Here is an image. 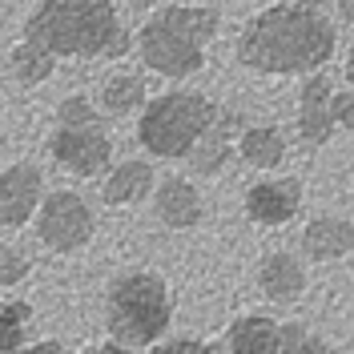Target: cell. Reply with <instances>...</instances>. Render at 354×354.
I'll list each match as a JSON object with an SVG mask.
<instances>
[{"label": "cell", "mask_w": 354, "mask_h": 354, "mask_svg": "<svg viewBox=\"0 0 354 354\" xmlns=\"http://www.w3.org/2000/svg\"><path fill=\"white\" fill-rule=\"evenodd\" d=\"M334 24L306 4H274L258 12L238 37V61L266 77L318 73L334 57Z\"/></svg>", "instance_id": "obj_1"}, {"label": "cell", "mask_w": 354, "mask_h": 354, "mask_svg": "<svg viewBox=\"0 0 354 354\" xmlns=\"http://www.w3.org/2000/svg\"><path fill=\"white\" fill-rule=\"evenodd\" d=\"M24 37L53 57L81 61H117L133 44L117 21L113 0H37L24 21Z\"/></svg>", "instance_id": "obj_2"}, {"label": "cell", "mask_w": 354, "mask_h": 354, "mask_svg": "<svg viewBox=\"0 0 354 354\" xmlns=\"http://www.w3.org/2000/svg\"><path fill=\"white\" fill-rule=\"evenodd\" d=\"M177 318V294L174 282L149 270V266H129L113 274L105 286V334L121 346L149 351L161 338H169V326Z\"/></svg>", "instance_id": "obj_3"}, {"label": "cell", "mask_w": 354, "mask_h": 354, "mask_svg": "<svg viewBox=\"0 0 354 354\" xmlns=\"http://www.w3.org/2000/svg\"><path fill=\"white\" fill-rule=\"evenodd\" d=\"M218 8L209 4H165L157 8L137 32L141 65L153 68L157 77H194L205 65V44L218 37Z\"/></svg>", "instance_id": "obj_4"}, {"label": "cell", "mask_w": 354, "mask_h": 354, "mask_svg": "<svg viewBox=\"0 0 354 354\" xmlns=\"http://www.w3.org/2000/svg\"><path fill=\"white\" fill-rule=\"evenodd\" d=\"M218 101L194 88H169L161 97H149L137 113V141L157 161H185V153L201 141V133L214 125Z\"/></svg>", "instance_id": "obj_5"}, {"label": "cell", "mask_w": 354, "mask_h": 354, "mask_svg": "<svg viewBox=\"0 0 354 354\" xmlns=\"http://www.w3.org/2000/svg\"><path fill=\"white\" fill-rule=\"evenodd\" d=\"M32 234H37V242L48 254L73 258V254L88 250L93 238H97V209H93V201L81 189L57 185V189L44 194L41 209L32 218Z\"/></svg>", "instance_id": "obj_6"}, {"label": "cell", "mask_w": 354, "mask_h": 354, "mask_svg": "<svg viewBox=\"0 0 354 354\" xmlns=\"http://www.w3.org/2000/svg\"><path fill=\"white\" fill-rule=\"evenodd\" d=\"M48 157L68 177L93 181L113 165V137L101 121L97 125H57L48 137Z\"/></svg>", "instance_id": "obj_7"}, {"label": "cell", "mask_w": 354, "mask_h": 354, "mask_svg": "<svg viewBox=\"0 0 354 354\" xmlns=\"http://www.w3.org/2000/svg\"><path fill=\"white\" fill-rule=\"evenodd\" d=\"M306 201V185L294 174H262L258 181H250L242 194V214L250 225L258 230H282L302 214Z\"/></svg>", "instance_id": "obj_8"}, {"label": "cell", "mask_w": 354, "mask_h": 354, "mask_svg": "<svg viewBox=\"0 0 354 354\" xmlns=\"http://www.w3.org/2000/svg\"><path fill=\"white\" fill-rule=\"evenodd\" d=\"M48 181L37 161H8L0 169V230H24L41 209Z\"/></svg>", "instance_id": "obj_9"}, {"label": "cell", "mask_w": 354, "mask_h": 354, "mask_svg": "<svg viewBox=\"0 0 354 354\" xmlns=\"http://www.w3.org/2000/svg\"><path fill=\"white\" fill-rule=\"evenodd\" d=\"M334 85L330 77L318 68V73H306V81L298 88V109H294V137L302 149H326L334 141V109H330Z\"/></svg>", "instance_id": "obj_10"}, {"label": "cell", "mask_w": 354, "mask_h": 354, "mask_svg": "<svg viewBox=\"0 0 354 354\" xmlns=\"http://www.w3.org/2000/svg\"><path fill=\"white\" fill-rule=\"evenodd\" d=\"M242 113L230 109V105H218V117H214V125L201 133V141L185 153V169L189 177H198V181H209V177H221L225 174V165L238 157V133H242Z\"/></svg>", "instance_id": "obj_11"}, {"label": "cell", "mask_w": 354, "mask_h": 354, "mask_svg": "<svg viewBox=\"0 0 354 354\" xmlns=\"http://www.w3.org/2000/svg\"><path fill=\"white\" fill-rule=\"evenodd\" d=\"M149 209H153L157 225H165L174 234L198 230L201 221H205V198H201V189H198V177H189V174L157 177Z\"/></svg>", "instance_id": "obj_12"}, {"label": "cell", "mask_w": 354, "mask_h": 354, "mask_svg": "<svg viewBox=\"0 0 354 354\" xmlns=\"http://www.w3.org/2000/svg\"><path fill=\"white\" fill-rule=\"evenodd\" d=\"M254 286L270 306H294L302 302L310 290V270L306 258L294 250H270L254 266Z\"/></svg>", "instance_id": "obj_13"}, {"label": "cell", "mask_w": 354, "mask_h": 354, "mask_svg": "<svg viewBox=\"0 0 354 354\" xmlns=\"http://www.w3.org/2000/svg\"><path fill=\"white\" fill-rule=\"evenodd\" d=\"M157 169L149 157H113V165L101 174V201L109 209H133L153 198Z\"/></svg>", "instance_id": "obj_14"}, {"label": "cell", "mask_w": 354, "mask_h": 354, "mask_svg": "<svg viewBox=\"0 0 354 354\" xmlns=\"http://www.w3.org/2000/svg\"><path fill=\"white\" fill-rule=\"evenodd\" d=\"M302 258L318 266H334L354 254V218L346 214H314L302 225Z\"/></svg>", "instance_id": "obj_15"}, {"label": "cell", "mask_w": 354, "mask_h": 354, "mask_svg": "<svg viewBox=\"0 0 354 354\" xmlns=\"http://www.w3.org/2000/svg\"><path fill=\"white\" fill-rule=\"evenodd\" d=\"M221 354H282V318L250 310L221 334Z\"/></svg>", "instance_id": "obj_16"}, {"label": "cell", "mask_w": 354, "mask_h": 354, "mask_svg": "<svg viewBox=\"0 0 354 354\" xmlns=\"http://www.w3.org/2000/svg\"><path fill=\"white\" fill-rule=\"evenodd\" d=\"M234 149H238V161H242L245 169H254V174H278L290 153V141L278 125L254 121V125H242Z\"/></svg>", "instance_id": "obj_17"}, {"label": "cell", "mask_w": 354, "mask_h": 354, "mask_svg": "<svg viewBox=\"0 0 354 354\" xmlns=\"http://www.w3.org/2000/svg\"><path fill=\"white\" fill-rule=\"evenodd\" d=\"M149 101V88H145V77L141 73H129V68H117L105 77V85L97 93V109L109 113V117H133V113L145 109Z\"/></svg>", "instance_id": "obj_18"}, {"label": "cell", "mask_w": 354, "mask_h": 354, "mask_svg": "<svg viewBox=\"0 0 354 354\" xmlns=\"http://www.w3.org/2000/svg\"><path fill=\"white\" fill-rule=\"evenodd\" d=\"M8 68H12V81H17V85L32 88V85H44V81L53 77L57 57H53L48 48H41L37 41L21 37V41L12 44V53H8Z\"/></svg>", "instance_id": "obj_19"}, {"label": "cell", "mask_w": 354, "mask_h": 354, "mask_svg": "<svg viewBox=\"0 0 354 354\" xmlns=\"http://www.w3.org/2000/svg\"><path fill=\"white\" fill-rule=\"evenodd\" d=\"M37 306L21 294H0V354H12L17 346L28 342Z\"/></svg>", "instance_id": "obj_20"}, {"label": "cell", "mask_w": 354, "mask_h": 354, "mask_svg": "<svg viewBox=\"0 0 354 354\" xmlns=\"http://www.w3.org/2000/svg\"><path fill=\"white\" fill-rule=\"evenodd\" d=\"M282 354H330V342L310 322L290 318V322H282Z\"/></svg>", "instance_id": "obj_21"}, {"label": "cell", "mask_w": 354, "mask_h": 354, "mask_svg": "<svg viewBox=\"0 0 354 354\" xmlns=\"http://www.w3.org/2000/svg\"><path fill=\"white\" fill-rule=\"evenodd\" d=\"M32 278V258L12 238H0V290H17Z\"/></svg>", "instance_id": "obj_22"}, {"label": "cell", "mask_w": 354, "mask_h": 354, "mask_svg": "<svg viewBox=\"0 0 354 354\" xmlns=\"http://www.w3.org/2000/svg\"><path fill=\"white\" fill-rule=\"evenodd\" d=\"M53 117H57V125H97L101 121V109L88 101L85 93H68L65 101L57 105Z\"/></svg>", "instance_id": "obj_23"}, {"label": "cell", "mask_w": 354, "mask_h": 354, "mask_svg": "<svg viewBox=\"0 0 354 354\" xmlns=\"http://www.w3.org/2000/svg\"><path fill=\"white\" fill-rule=\"evenodd\" d=\"M141 354H221L214 342H205V338H161L157 346H149V351H141Z\"/></svg>", "instance_id": "obj_24"}, {"label": "cell", "mask_w": 354, "mask_h": 354, "mask_svg": "<svg viewBox=\"0 0 354 354\" xmlns=\"http://www.w3.org/2000/svg\"><path fill=\"white\" fill-rule=\"evenodd\" d=\"M330 109H334V125H338V129H346V133H351V129H354V93H351V88H342V93L334 88V97H330Z\"/></svg>", "instance_id": "obj_25"}, {"label": "cell", "mask_w": 354, "mask_h": 354, "mask_svg": "<svg viewBox=\"0 0 354 354\" xmlns=\"http://www.w3.org/2000/svg\"><path fill=\"white\" fill-rule=\"evenodd\" d=\"M12 354H73V351H68L61 338H28V342L17 346Z\"/></svg>", "instance_id": "obj_26"}, {"label": "cell", "mask_w": 354, "mask_h": 354, "mask_svg": "<svg viewBox=\"0 0 354 354\" xmlns=\"http://www.w3.org/2000/svg\"><path fill=\"white\" fill-rule=\"evenodd\" d=\"M73 354H141V351L121 346L117 338H105V342H88V346H81V351H73Z\"/></svg>", "instance_id": "obj_27"}, {"label": "cell", "mask_w": 354, "mask_h": 354, "mask_svg": "<svg viewBox=\"0 0 354 354\" xmlns=\"http://www.w3.org/2000/svg\"><path fill=\"white\" fill-rule=\"evenodd\" d=\"M338 12H342L346 24H354V0H338Z\"/></svg>", "instance_id": "obj_28"}, {"label": "cell", "mask_w": 354, "mask_h": 354, "mask_svg": "<svg viewBox=\"0 0 354 354\" xmlns=\"http://www.w3.org/2000/svg\"><path fill=\"white\" fill-rule=\"evenodd\" d=\"M125 4H129V8H137V12H141V8H153L157 0H125Z\"/></svg>", "instance_id": "obj_29"}, {"label": "cell", "mask_w": 354, "mask_h": 354, "mask_svg": "<svg viewBox=\"0 0 354 354\" xmlns=\"http://www.w3.org/2000/svg\"><path fill=\"white\" fill-rule=\"evenodd\" d=\"M346 81H354V44H351V53H346Z\"/></svg>", "instance_id": "obj_30"}, {"label": "cell", "mask_w": 354, "mask_h": 354, "mask_svg": "<svg viewBox=\"0 0 354 354\" xmlns=\"http://www.w3.org/2000/svg\"><path fill=\"white\" fill-rule=\"evenodd\" d=\"M294 4H306V8H322L326 0H294Z\"/></svg>", "instance_id": "obj_31"}]
</instances>
